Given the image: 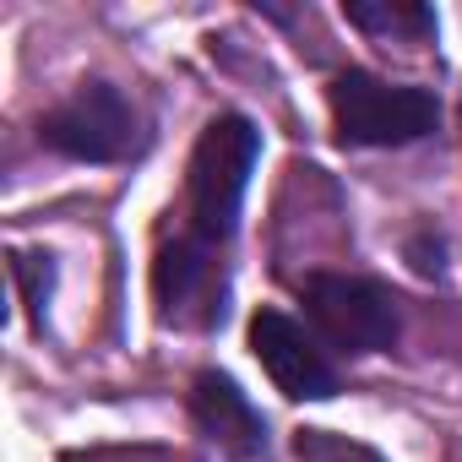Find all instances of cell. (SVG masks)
<instances>
[{"label":"cell","mask_w":462,"mask_h":462,"mask_svg":"<svg viewBox=\"0 0 462 462\" xmlns=\"http://www.w3.org/2000/svg\"><path fill=\"white\" fill-rule=\"evenodd\" d=\"M256 158H262V136H256V125L245 115H217L201 131V142L190 152V174H185L190 235L201 245H223L235 235Z\"/></svg>","instance_id":"1"},{"label":"cell","mask_w":462,"mask_h":462,"mask_svg":"<svg viewBox=\"0 0 462 462\" xmlns=\"http://www.w3.org/2000/svg\"><path fill=\"white\" fill-rule=\"evenodd\" d=\"M327 109H332V125L348 147H408V142L430 136L435 120H440V109L424 88L381 82L370 71L332 77Z\"/></svg>","instance_id":"2"},{"label":"cell","mask_w":462,"mask_h":462,"mask_svg":"<svg viewBox=\"0 0 462 462\" xmlns=\"http://www.w3.org/2000/svg\"><path fill=\"white\" fill-rule=\"evenodd\" d=\"M39 142L77 163H120L142 147V115L120 88L82 82L39 120Z\"/></svg>","instance_id":"3"},{"label":"cell","mask_w":462,"mask_h":462,"mask_svg":"<svg viewBox=\"0 0 462 462\" xmlns=\"http://www.w3.org/2000/svg\"><path fill=\"white\" fill-rule=\"evenodd\" d=\"M305 310L321 327V337L343 354H381L397 343L402 316H397V294L375 278H354V273H316L305 278Z\"/></svg>","instance_id":"4"},{"label":"cell","mask_w":462,"mask_h":462,"mask_svg":"<svg viewBox=\"0 0 462 462\" xmlns=\"http://www.w3.org/2000/svg\"><path fill=\"white\" fill-rule=\"evenodd\" d=\"M251 354L273 375V386L294 402H321V397L337 392V370H332L327 348L283 310H256L251 316Z\"/></svg>","instance_id":"5"},{"label":"cell","mask_w":462,"mask_h":462,"mask_svg":"<svg viewBox=\"0 0 462 462\" xmlns=\"http://www.w3.org/2000/svg\"><path fill=\"white\" fill-rule=\"evenodd\" d=\"M152 300L163 310V321H217V262H212V245H201L196 235L190 240H174L158 251L152 262Z\"/></svg>","instance_id":"6"},{"label":"cell","mask_w":462,"mask_h":462,"mask_svg":"<svg viewBox=\"0 0 462 462\" xmlns=\"http://www.w3.org/2000/svg\"><path fill=\"white\" fill-rule=\"evenodd\" d=\"M190 413L201 424V435L235 462H256L267 451V419L256 413V402L217 370L196 375V392H190Z\"/></svg>","instance_id":"7"},{"label":"cell","mask_w":462,"mask_h":462,"mask_svg":"<svg viewBox=\"0 0 462 462\" xmlns=\"http://www.w3.org/2000/svg\"><path fill=\"white\" fill-rule=\"evenodd\" d=\"M343 17L354 23V28H365V33H397V39H430L435 33V12L430 6H375V0H348L343 6Z\"/></svg>","instance_id":"8"}]
</instances>
